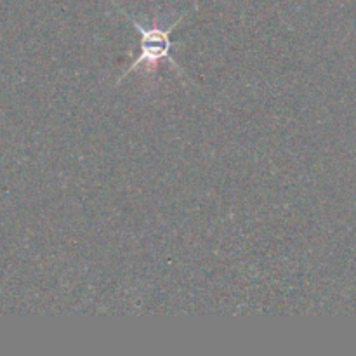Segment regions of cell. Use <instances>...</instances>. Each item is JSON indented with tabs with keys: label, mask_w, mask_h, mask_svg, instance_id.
Segmentation results:
<instances>
[{
	"label": "cell",
	"mask_w": 356,
	"mask_h": 356,
	"mask_svg": "<svg viewBox=\"0 0 356 356\" xmlns=\"http://www.w3.org/2000/svg\"><path fill=\"white\" fill-rule=\"evenodd\" d=\"M183 19V17H181ZM176 21L174 24H170L169 28H160V26H152V28H145L143 24H139L136 19L132 21V26L139 31V56L132 61V65L129 66L127 72H124L120 80H124L132 70L139 68L143 65H148L149 68H155L159 66L160 61H169L170 66H172L176 72H181L179 66L176 65L172 58H170V51H172V40H170V33H172L174 28L181 23Z\"/></svg>",
	"instance_id": "1"
}]
</instances>
